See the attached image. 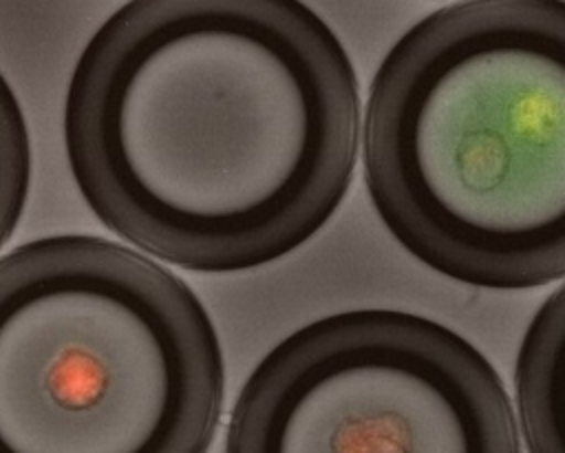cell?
Instances as JSON below:
<instances>
[{
    "instance_id": "obj_2",
    "label": "cell",
    "mask_w": 565,
    "mask_h": 453,
    "mask_svg": "<svg viewBox=\"0 0 565 453\" xmlns=\"http://www.w3.org/2000/svg\"><path fill=\"white\" fill-rule=\"evenodd\" d=\"M364 179L393 239L437 274L527 289L565 274V4L463 0L384 55Z\"/></svg>"
},
{
    "instance_id": "obj_3",
    "label": "cell",
    "mask_w": 565,
    "mask_h": 453,
    "mask_svg": "<svg viewBox=\"0 0 565 453\" xmlns=\"http://www.w3.org/2000/svg\"><path fill=\"white\" fill-rule=\"evenodd\" d=\"M223 354L199 296L121 243L0 256V453H207Z\"/></svg>"
},
{
    "instance_id": "obj_5",
    "label": "cell",
    "mask_w": 565,
    "mask_h": 453,
    "mask_svg": "<svg viewBox=\"0 0 565 453\" xmlns=\"http://www.w3.org/2000/svg\"><path fill=\"white\" fill-rule=\"evenodd\" d=\"M565 325V292L554 289L539 307L516 356L514 400L527 453H563L558 422V360Z\"/></svg>"
},
{
    "instance_id": "obj_4",
    "label": "cell",
    "mask_w": 565,
    "mask_h": 453,
    "mask_svg": "<svg viewBox=\"0 0 565 453\" xmlns=\"http://www.w3.org/2000/svg\"><path fill=\"white\" fill-rule=\"evenodd\" d=\"M510 396L461 334L351 309L282 338L245 380L225 453H521Z\"/></svg>"
},
{
    "instance_id": "obj_1",
    "label": "cell",
    "mask_w": 565,
    "mask_h": 453,
    "mask_svg": "<svg viewBox=\"0 0 565 453\" xmlns=\"http://www.w3.org/2000/svg\"><path fill=\"white\" fill-rule=\"evenodd\" d=\"M358 141L353 64L302 0H128L86 42L64 102L93 214L192 272L305 245L342 203Z\"/></svg>"
},
{
    "instance_id": "obj_6",
    "label": "cell",
    "mask_w": 565,
    "mask_h": 453,
    "mask_svg": "<svg viewBox=\"0 0 565 453\" xmlns=\"http://www.w3.org/2000/svg\"><path fill=\"white\" fill-rule=\"evenodd\" d=\"M31 146L24 113L0 73V247L13 234L29 194Z\"/></svg>"
}]
</instances>
